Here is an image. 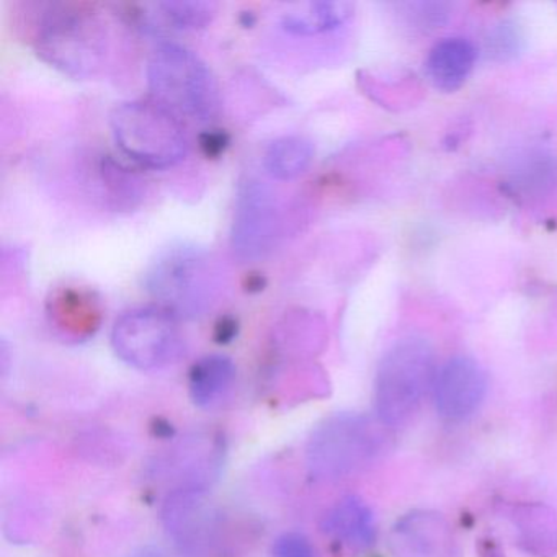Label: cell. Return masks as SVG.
Wrapping results in <instances>:
<instances>
[{"mask_svg": "<svg viewBox=\"0 0 557 557\" xmlns=\"http://www.w3.org/2000/svg\"><path fill=\"white\" fill-rule=\"evenodd\" d=\"M435 351L420 337L396 342L381 360L374 381L376 419L386 429L410 425L436 380Z\"/></svg>", "mask_w": 557, "mask_h": 557, "instance_id": "cell-1", "label": "cell"}, {"mask_svg": "<svg viewBox=\"0 0 557 557\" xmlns=\"http://www.w3.org/2000/svg\"><path fill=\"white\" fill-rule=\"evenodd\" d=\"M152 99L181 120L210 123L220 115L221 92L208 64L188 48L162 44L148 63Z\"/></svg>", "mask_w": 557, "mask_h": 557, "instance_id": "cell-2", "label": "cell"}, {"mask_svg": "<svg viewBox=\"0 0 557 557\" xmlns=\"http://www.w3.org/2000/svg\"><path fill=\"white\" fill-rule=\"evenodd\" d=\"M107 25L79 4H50L35 34L37 53L73 77H90L106 64Z\"/></svg>", "mask_w": 557, "mask_h": 557, "instance_id": "cell-3", "label": "cell"}, {"mask_svg": "<svg viewBox=\"0 0 557 557\" xmlns=\"http://www.w3.org/2000/svg\"><path fill=\"white\" fill-rule=\"evenodd\" d=\"M110 128L120 151L143 168H174L190 149L184 122L152 97L115 107Z\"/></svg>", "mask_w": 557, "mask_h": 557, "instance_id": "cell-4", "label": "cell"}, {"mask_svg": "<svg viewBox=\"0 0 557 557\" xmlns=\"http://www.w3.org/2000/svg\"><path fill=\"white\" fill-rule=\"evenodd\" d=\"M386 426L358 412H338L312 432L306 448L309 472L322 481L357 474L386 448Z\"/></svg>", "mask_w": 557, "mask_h": 557, "instance_id": "cell-5", "label": "cell"}, {"mask_svg": "<svg viewBox=\"0 0 557 557\" xmlns=\"http://www.w3.org/2000/svg\"><path fill=\"white\" fill-rule=\"evenodd\" d=\"M213 260L195 246L162 252L145 276L146 289L175 318H198L213 305L218 289Z\"/></svg>", "mask_w": 557, "mask_h": 557, "instance_id": "cell-6", "label": "cell"}, {"mask_svg": "<svg viewBox=\"0 0 557 557\" xmlns=\"http://www.w3.org/2000/svg\"><path fill=\"white\" fill-rule=\"evenodd\" d=\"M112 347L129 367L161 370L181 358L184 337L177 318L161 306L123 312L113 324Z\"/></svg>", "mask_w": 557, "mask_h": 557, "instance_id": "cell-7", "label": "cell"}, {"mask_svg": "<svg viewBox=\"0 0 557 557\" xmlns=\"http://www.w3.org/2000/svg\"><path fill=\"white\" fill-rule=\"evenodd\" d=\"M162 523L181 553L205 556L214 546L218 513L203 487H178L162 505Z\"/></svg>", "mask_w": 557, "mask_h": 557, "instance_id": "cell-8", "label": "cell"}, {"mask_svg": "<svg viewBox=\"0 0 557 557\" xmlns=\"http://www.w3.org/2000/svg\"><path fill=\"white\" fill-rule=\"evenodd\" d=\"M280 210L267 185L247 182L237 197L233 223L234 252L240 259H260L275 246Z\"/></svg>", "mask_w": 557, "mask_h": 557, "instance_id": "cell-9", "label": "cell"}, {"mask_svg": "<svg viewBox=\"0 0 557 557\" xmlns=\"http://www.w3.org/2000/svg\"><path fill=\"white\" fill-rule=\"evenodd\" d=\"M487 393L484 368L469 357H455L446 361L436 373V410L448 420H465L475 412Z\"/></svg>", "mask_w": 557, "mask_h": 557, "instance_id": "cell-10", "label": "cell"}, {"mask_svg": "<svg viewBox=\"0 0 557 557\" xmlns=\"http://www.w3.org/2000/svg\"><path fill=\"white\" fill-rule=\"evenodd\" d=\"M453 547L451 528L435 511H412L391 533L394 557H453Z\"/></svg>", "mask_w": 557, "mask_h": 557, "instance_id": "cell-11", "label": "cell"}, {"mask_svg": "<svg viewBox=\"0 0 557 557\" xmlns=\"http://www.w3.org/2000/svg\"><path fill=\"white\" fill-rule=\"evenodd\" d=\"M322 530L351 550L370 549L376 541V520L371 508L360 497L348 495L325 515Z\"/></svg>", "mask_w": 557, "mask_h": 557, "instance_id": "cell-12", "label": "cell"}, {"mask_svg": "<svg viewBox=\"0 0 557 557\" xmlns=\"http://www.w3.org/2000/svg\"><path fill=\"white\" fill-rule=\"evenodd\" d=\"M478 51L472 41L461 37L445 38L430 50L425 74L435 89L451 94L465 86L474 70Z\"/></svg>", "mask_w": 557, "mask_h": 557, "instance_id": "cell-13", "label": "cell"}, {"mask_svg": "<svg viewBox=\"0 0 557 557\" xmlns=\"http://www.w3.org/2000/svg\"><path fill=\"white\" fill-rule=\"evenodd\" d=\"M354 15L348 2H308L295 4L280 18L283 30L293 37H315L329 34L347 24Z\"/></svg>", "mask_w": 557, "mask_h": 557, "instance_id": "cell-14", "label": "cell"}, {"mask_svg": "<svg viewBox=\"0 0 557 557\" xmlns=\"http://www.w3.org/2000/svg\"><path fill=\"white\" fill-rule=\"evenodd\" d=\"M236 380V364L226 355H208L191 367L188 391L195 406L213 409L223 403Z\"/></svg>", "mask_w": 557, "mask_h": 557, "instance_id": "cell-15", "label": "cell"}, {"mask_svg": "<svg viewBox=\"0 0 557 557\" xmlns=\"http://www.w3.org/2000/svg\"><path fill=\"white\" fill-rule=\"evenodd\" d=\"M511 523L528 553L536 557H553L557 553V517L549 508L520 505L511 513Z\"/></svg>", "mask_w": 557, "mask_h": 557, "instance_id": "cell-16", "label": "cell"}, {"mask_svg": "<svg viewBox=\"0 0 557 557\" xmlns=\"http://www.w3.org/2000/svg\"><path fill=\"white\" fill-rule=\"evenodd\" d=\"M314 159V146L305 136L276 138L267 146L263 168L275 181L286 182L305 174Z\"/></svg>", "mask_w": 557, "mask_h": 557, "instance_id": "cell-17", "label": "cell"}, {"mask_svg": "<svg viewBox=\"0 0 557 557\" xmlns=\"http://www.w3.org/2000/svg\"><path fill=\"white\" fill-rule=\"evenodd\" d=\"M51 315L64 325V329L96 327L99 322V302L83 289H61L50 301Z\"/></svg>", "mask_w": 557, "mask_h": 557, "instance_id": "cell-18", "label": "cell"}, {"mask_svg": "<svg viewBox=\"0 0 557 557\" xmlns=\"http://www.w3.org/2000/svg\"><path fill=\"white\" fill-rule=\"evenodd\" d=\"M162 21L177 30H200L216 17L220 5L208 0H168L156 5Z\"/></svg>", "mask_w": 557, "mask_h": 557, "instance_id": "cell-19", "label": "cell"}, {"mask_svg": "<svg viewBox=\"0 0 557 557\" xmlns=\"http://www.w3.org/2000/svg\"><path fill=\"white\" fill-rule=\"evenodd\" d=\"M273 557H315L314 547L305 534H282L273 544Z\"/></svg>", "mask_w": 557, "mask_h": 557, "instance_id": "cell-20", "label": "cell"}, {"mask_svg": "<svg viewBox=\"0 0 557 557\" xmlns=\"http://www.w3.org/2000/svg\"><path fill=\"white\" fill-rule=\"evenodd\" d=\"M227 136L224 133L207 132L200 139L201 149L207 156H218L227 148Z\"/></svg>", "mask_w": 557, "mask_h": 557, "instance_id": "cell-21", "label": "cell"}]
</instances>
